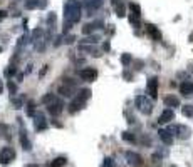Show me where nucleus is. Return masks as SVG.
I'll return each instance as SVG.
<instances>
[{
    "label": "nucleus",
    "mask_w": 193,
    "mask_h": 167,
    "mask_svg": "<svg viewBox=\"0 0 193 167\" xmlns=\"http://www.w3.org/2000/svg\"><path fill=\"white\" fill-rule=\"evenodd\" d=\"M81 18V3L77 0H67L64 3V20L67 23H76Z\"/></svg>",
    "instance_id": "f257e3e1"
},
{
    "label": "nucleus",
    "mask_w": 193,
    "mask_h": 167,
    "mask_svg": "<svg viewBox=\"0 0 193 167\" xmlns=\"http://www.w3.org/2000/svg\"><path fill=\"white\" fill-rule=\"evenodd\" d=\"M134 105H136L138 110L144 115H149L153 112V102L149 100L146 95H138L136 99H134Z\"/></svg>",
    "instance_id": "f03ea898"
},
{
    "label": "nucleus",
    "mask_w": 193,
    "mask_h": 167,
    "mask_svg": "<svg viewBox=\"0 0 193 167\" xmlns=\"http://www.w3.org/2000/svg\"><path fill=\"white\" fill-rule=\"evenodd\" d=\"M13 159H15V150H13L12 147H3V149L0 150V164L2 165L10 164Z\"/></svg>",
    "instance_id": "7ed1b4c3"
},
{
    "label": "nucleus",
    "mask_w": 193,
    "mask_h": 167,
    "mask_svg": "<svg viewBox=\"0 0 193 167\" xmlns=\"http://www.w3.org/2000/svg\"><path fill=\"white\" fill-rule=\"evenodd\" d=\"M77 75H79L81 80L93 82V80H96V78H98V70H96V68H91V67H88V68H81V70L77 72Z\"/></svg>",
    "instance_id": "20e7f679"
},
{
    "label": "nucleus",
    "mask_w": 193,
    "mask_h": 167,
    "mask_svg": "<svg viewBox=\"0 0 193 167\" xmlns=\"http://www.w3.org/2000/svg\"><path fill=\"white\" fill-rule=\"evenodd\" d=\"M168 130L171 132L173 135H176L178 139H188L191 134V130L188 129L186 125H175V127H168Z\"/></svg>",
    "instance_id": "39448f33"
},
{
    "label": "nucleus",
    "mask_w": 193,
    "mask_h": 167,
    "mask_svg": "<svg viewBox=\"0 0 193 167\" xmlns=\"http://www.w3.org/2000/svg\"><path fill=\"white\" fill-rule=\"evenodd\" d=\"M34 127H35L37 132H42L49 127V122L46 120V115L42 114V112H37V114L34 115Z\"/></svg>",
    "instance_id": "423d86ee"
},
{
    "label": "nucleus",
    "mask_w": 193,
    "mask_h": 167,
    "mask_svg": "<svg viewBox=\"0 0 193 167\" xmlns=\"http://www.w3.org/2000/svg\"><path fill=\"white\" fill-rule=\"evenodd\" d=\"M103 3H104V0H83V5L86 8V12H88V15L94 13L96 10H99L103 7Z\"/></svg>",
    "instance_id": "0eeeda50"
},
{
    "label": "nucleus",
    "mask_w": 193,
    "mask_h": 167,
    "mask_svg": "<svg viewBox=\"0 0 193 167\" xmlns=\"http://www.w3.org/2000/svg\"><path fill=\"white\" fill-rule=\"evenodd\" d=\"M59 94L62 97H72L76 94V82H64L59 87Z\"/></svg>",
    "instance_id": "6e6552de"
},
{
    "label": "nucleus",
    "mask_w": 193,
    "mask_h": 167,
    "mask_svg": "<svg viewBox=\"0 0 193 167\" xmlns=\"http://www.w3.org/2000/svg\"><path fill=\"white\" fill-rule=\"evenodd\" d=\"M124 157H126V160H128L129 165H133V167H141L143 165V157L139 154H136V152L128 150L126 154H124Z\"/></svg>",
    "instance_id": "1a4fd4ad"
},
{
    "label": "nucleus",
    "mask_w": 193,
    "mask_h": 167,
    "mask_svg": "<svg viewBox=\"0 0 193 167\" xmlns=\"http://www.w3.org/2000/svg\"><path fill=\"white\" fill-rule=\"evenodd\" d=\"M19 120V125H20V144H22V149L29 152L32 149V144H30V140H29V137H27V130H25V127H22V119H17Z\"/></svg>",
    "instance_id": "9d476101"
},
{
    "label": "nucleus",
    "mask_w": 193,
    "mask_h": 167,
    "mask_svg": "<svg viewBox=\"0 0 193 167\" xmlns=\"http://www.w3.org/2000/svg\"><path fill=\"white\" fill-rule=\"evenodd\" d=\"M146 89H148L149 97H151V99H156L158 97V77H149Z\"/></svg>",
    "instance_id": "9b49d317"
},
{
    "label": "nucleus",
    "mask_w": 193,
    "mask_h": 167,
    "mask_svg": "<svg viewBox=\"0 0 193 167\" xmlns=\"http://www.w3.org/2000/svg\"><path fill=\"white\" fill-rule=\"evenodd\" d=\"M47 110H49V114L51 115H54V117H57V115H61L62 114V110H64V104L57 99L56 102H52V104H49L47 105Z\"/></svg>",
    "instance_id": "f8f14e48"
},
{
    "label": "nucleus",
    "mask_w": 193,
    "mask_h": 167,
    "mask_svg": "<svg viewBox=\"0 0 193 167\" xmlns=\"http://www.w3.org/2000/svg\"><path fill=\"white\" fill-rule=\"evenodd\" d=\"M84 105H86V100H83L81 97H76L69 105V112L71 114H76V112H79L81 109H84Z\"/></svg>",
    "instance_id": "ddd939ff"
},
{
    "label": "nucleus",
    "mask_w": 193,
    "mask_h": 167,
    "mask_svg": "<svg viewBox=\"0 0 193 167\" xmlns=\"http://www.w3.org/2000/svg\"><path fill=\"white\" fill-rule=\"evenodd\" d=\"M144 27H146V32H148V35L151 37L153 40H156V42H160V40H161V32L158 30V28L153 25V23H146V25H144Z\"/></svg>",
    "instance_id": "4468645a"
},
{
    "label": "nucleus",
    "mask_w": 193,
    "mask_h": 167,
    "mask_svg": "<svg viewBox=\"0 0 193 167\" xmlns=\"http://www.w3.org/2000/svg\"><path fill=\"white\" fill-rule=\"evenodd\" d=\"M173 119H175V112H173V109H165L161 112L158 122H160V124H168V122H171Z\"/></svg>",
    "instance_id": "2eb2a0df"
},
{
    "label": "nucleus",
    "mask_w": 193,
    "mask_h": 167,
    "mask_svg": "<svg viewBox=\"0 0 193 167\" xmlns=\"http://www.w3.org/2000/svg\"><path fill=\"white\" fill-rule=\"evenodd\" d=\"M158 135H160V139L165 142L166 145H170L173 142V134L168 129H160V130H158Z\"/></svg>",
    "instance_id": "dca6fc26"
},
{
    "label": "nucleus",
    "mask_w": 193,
    "mask_h": 167,
    "mask_svg": "<svg viewBox=\"0 0 193 167\" xmlns=\"http://www.w3.org/2000/svg\"><path fill=\"white\" fill-rule=\"evenodd\" d=\"M98 27H103V22H89L83 27V33L84 35H89V33H93Z\"/></svg>",
    "instance_id": "f3484780"
},
{
    "label": "nucleus",
    "mask_w": 193,
    "mask_h": 167,
    "mask_svg": "<svg viewBox=\"0 0 193 167\" xmlns=\"http://www.w3.org/2000/svg\"><path fill=\"white\" fill-rule=\"evenodd\" d=\"M165 105L166 107H180V99L176 95H166L165 97Z\"/></svg>",
    "instance_id": "a211bd4d"
},
{
    "label": "nucleus",
    "mask_w": 193,
    "mask_h": 167,
    "mask_svg": "<svg viewBox=\"0 0 193 167\" xmlns=\"http://www.w3.org/2000/svg\"><path fill=\"white\" fill-rule=\"evenodd\" d=\"M180 92H181L183 95L193 94V84H191V82H183L181 85H180Z\"/></svg>",
    "instance_id": "6ab92c4d"
},
{
    "label": "nucleus",
    "mask_w": 193,
    "mask_h": 167,
    "mask_svg": "<svg viewBox=\"0 0 193 167\" xmlns=\"http://www.w3.org/2000/svg\"><path fill=\"white\" fill-rule=\"evenodd\" d=\"M44 30H42V28H35V30L32 32V40L34 42H37V40H44ZM47 40V38H46Z\"/></svg>",
    "instance_id": "aec40b11"
},
{
    "label": "nucleus",
    "mask_w": 193,
    "mask_h": 167,
    "mask_svg": "<svg viewBox=\"0 0 193 167\" xmlns=\"http://www.w3.org/2000/svg\"><path fill=\"white\" fill-rule=\"evenodd\" d=\"M114 12H116V15L118 17H124L126 15V7H124V3H118V5H114Z\"/></svg>",
    "instance_id": "412c9836"
},
{
    "label": "nucleus",
    "mask_w": 193,
    "mask_h": 167,
    "mask_svg": "<svg viewBox=\"0 0 193 167\" xmlns=\"http://www.w3.org/2000/svg\"><path fill=\"white\" fill-rule=\"evenodd\" d=\"M66 162H67L66 157H56V159L51 162V167H64Z\"/></svg>",
    "instance_id": "4be33fe9"
},
{
    "label": "nucleus",
    "mask_w": 193,
    "mask_h": 167,
    "mask_svg": "<svg viewBox=\"0 0 193 167\" xmlns=\"http://www.w3.org/2000/svg\"><path fill=\"white\" fill-rule=\"evenodd\" d=\"M81 50H83V52H88V53H93V55L94 57H98L99 55V53H98V50H96V48L94 47H91V45H84V43H81Z\"/></svg>",
    "instance_id": "5701e85b"
},
{
    "label": "nucleus",
    "mask_w": 193,
    "mask_h": 167,
    "mask_svg": "<svg viewBox=\"0 0 193 167\" xmlns=\"http://www.w3.org/2000/svg\"><path fill=\"white\" fill-rule=\"evenodd\" d=\"M129 8H131V15L133 17H141V8H139V5H138V3H129Z\"/></svg>",
    "instance_id": "b1692460"
},
{
    "label": "nucleus",
    "mask_w": 193,
    "mask_h": 167,
    "mask_svg": "<svg viewBox=\"0 0 193 167\" xmlns=\"http://www.w3.org/2000/svg\"><path fill=\"white\" fill-rule=\"evenodd\" d=\"M57 100V97L54 94H46L44 97H42V104H46V105H49L52 104V102H56Z\"/></svg>",
    "instance_id": "393cba45"
},
{
    "label": "nucleus",
    "mask_w": 193,
    "mask_h": 167,
    "mask_svg": "<svg viewBox=\"0 0 193 167\" xmlns=\"http://www.w3.org/2000/svg\"><path fill=\"white\" fill-rule=\"evenodd\" d=\"M91 94H93V92H91V89H81V90H79V94H77V97H81L83 100L88 102V99L91 97Z\"/></svg>",
    "instance_id": "a878e982"
},
{
    "label": "nucleus",
    "mask_w": 193,
    "mask_h": 167,
    "mask_svg": "<svg viewBox=\"0 0 193 167\" xmlns=\"http://www.w3.org/2000/svg\"><path fill=\"white\" fill-rule=\"evenodd\" d=\"M27 115H30V117L35 115V102H34V100L27 102Z\"/></svg>",
    "instance_id": "bb28decb"
},
{
    "label": "nucleus",
    "mask_w": 193,
    "mask_h": 167,
    "mask_svg": "<svg viewBox=\"0 0 193 167\" xmlns=\"http://www.w3.org/2000/svg\"><path fill=\"white\" fill-rule=\"evenodd\" d=\"M98 40H99V37H98V35H89V37H86L84 40H81V43H89V45L93 43V45H94V43L98 42Z\"/></svg>",
    "instance_id": "cd10ccee"
},
{
    "label": "nucleus",
    "mask_w": 193,
    "mask_h": 167,
    "mask_svg": "<svg viewBox=\"0 0 193 167\" xmlns=\"http://www.w3.org/2000/svg\"><path fill=\"white\" fill-rule=\"evenodd\" d=\"M181 112L185 117H193V105H183Z\"/></svg>",
    "instance_id": "c85d7f7f"
},
{
    "label": "nucleus",
    "mask_w": 193,
    "mask_h": 167,
    "mask_svg": "<svg viewBox=\"0 0 193 167\" xmlns=\"http://www.w3.org/2000/svg\"><path fill=\"white\" fill-rule=\"evenodd\" d=\"M39 2H40V0H27V2H25V8H29V10L37 8L39 7Z\"/></svg>",
    "instance_id": "c756f323"
},
{
    "label": "nucleus",
    "mask_w": 193,
    "mask_h": 167,
    "mask_svg": "<svg viewBox=\"0 0 193 167\" xmlns=\"http://www.w3.org/2000/svg\"><path fill=\"white\" fill-rule=\"evenodd\" d=\"M56 20H57V18H56V13H52V12H51L49 15H47V25H49V27L52 28V27L56 25Z\"/></svg>",
    "instance_id": "7c9ffc66"
},
{
    "label": "nucleus",
    "mask_w": 193,
    "mask_h": 167,
    "mask_svg": "<svg viewBox=\"0 0 193 167\" xmlns=\"http://www.w3.org/2000/svg\"><path fill=\"white\" fill-rule=\"evenodd\" d=\"M131 60H133L131 53H123V55H121V63H123V65H129Z\"/></svg>",
    "instance_id": "2f4dec72"
},
{
    "label": "nucleus",
    "mask_w": 193,
    "mask_h": 167,
    "mask_svg": "<svg viewBox=\"0 0 193 167\" xmlns=\"http://www.w3.org/2000/svg\"><path fill=\"white\" fill-rule=\"evenodd\" d=\"M27 43H29V37H27V35H22L20 38H19V42H17V47H19V48H20V47H25Z\"/></svg>",
    "instance_id": "473e14b6"
},
{
    "label": "nucleus",
    "mask_w": 193,
    "mask_h": 167,
    "mask_svg": "<svg viewBox=\"0 0 193 167\" xmlns=\"http://www.w3.org/2000/svg\"><path fill=\"white\" fill-rule=\"evenodd\" d=\"M15 73H17V68L13 67V65H10L8 68H5V75H7V77H13Z\"/></svg>",
    "instance_id": "72a5a7b5"
},
{
    "label": "nucleus",
    "mask_w": 193,
    "mask_h": 167,
    "mask_svg": "<svg viewBox=\"0 0 193 167\" xmlns=\"http://www.w3.org/2000/svg\"><path fill=\"white\" fill-rule=\"evenodd\" d=\"M12 104L15 109H22V105H24V97L22 99H12Z\"/></svg>",
    "instance_id": "f704fd0d"
},
{
    "label": "nucleus",
    "mask_w": 193,
    "mask_h": 167,
    "mask_svg": "<svg viewBox=\"0 0 193 167\" xmlns=\"http://www.w3.org/2000/svg\"><path fill=\"white\" fill-rule=\"evenodd\" d=\"M123 139H124V140H128V142H134V140H136L131 132H123Z\"/></svg>",
    "instance_id": "c9c22d12"
},
{
    "label": "nucleus",
    "mask_w": 193,
    "mask_h": 167,
    "mask_svg": "<svg viewBox=\"0 0 193 167\" xmlns=\"http://www.w3.org/2000/svg\"><path fill=\"white\" fill-rule=\"evenodd\" d=\"M103 167H114V160L111 157H106L104 162H103Z\"/></svg>",
    "instance_id": "e433bc0d"
},
{
    "label": "nucleus",
    "mask_w": 193,
    "mask_h": 167,
    "mask_svg": "<svg viewBox=\"0 0 193 167\" xmlns=\"http://www.w3.org/2000/svg\"><path fill=\"white\" fill-rule=\"evenodd\" d=\"M8 90H10V94L12 95H15V92H17V85L13 84L12 80H8Z\"/></svg>",
    "instance_id": "4c0bfd02"
},
{
    "label": "nucleus",
    "mask_w": 193,
    "mask_h": 167,
    "mask_svg": "<svg viewBox=\"0 0 193 167\" xmlns=\"http://www.w3.org/2000/svg\"><path fill=\"white\" fill-rule=\"evenodd\" d=\"M74 40H76V35H64V43H67V45H71Z\"/></svg>",
    "instance_id": "58836bf2"
},
{
    "label": "nucleus",
    "mask_w": 193,
    "mask_h": 167,
    "mask_svg": "<svg viewBox=\"0 0 193 167\" xmlns=\"http://www.w3.org/2000/svg\"><path fill=\"white\" fill-rule=\"evenodd\" d=\"M151 160H153V164H160V162H161V154H153Z\"/></svg>",
    "instance_id": "ea45409f"
},
{
    "label": "nucleus",
    "mask_w": 193,
    "mask_h": 167,
    "mask_svg": "<svg viewBox=\"0 0 193 167\" xmlns=\"http://www.w3.org/2000/svg\"><path fill=\"white\" fill-rule=\"evenodd\" d=\"M123 77H124V78H126V80H133V75H131V73H129L128 70H126V72H124V73H123Z\"/></svg>",
    "instance_id": "a19ab883"
},
{
    "label": "nucleus",
    "mask_w": 193,
    "mask_h": 167,
    "mask_svg": "<svg viewBox=\"0 0 193 167\" xmlns=\"http://www.w3.org/2000/svg\"><path fill=\"white\" fill-rule=\"evenodd\" d=\"M46 5H47V0H40L39 2V8H46Z\"/></svg>",
    "instance_id": "79ce46f5"
},
{
    "label": "nucleus",
    "mask_w": 193,
    "mask_h": 167,
    "mask_svg": "<svg viewBox=\"0 0 193 167\" xmlns=\"http://www.w3.org/2000/svg\"><path fill=\"white\" fill-rule=\"evenodd\" d=\"M5 17H7V12L5 10H0V20H3Z\"/></svg>",
    "instance_id": "37998d69"
},
{
    "label": "nucleus",
    "mask_w": 193,
    "mask_h": 167,
    "mask_svg": "<svg viewBox=\"0 0 193 167\" xmlns=\"http://www.w3.org/2000/svg\"><path fill=\"white\" fill-rule=\"evenodd\" d=\"M47 68H49V65H44V67H42V70H40V77H42V75H44V73L47 72Z\"/></svg>",
    "instance_id": "c03bdc74"
},
{
    "label": "nucleus",
    "mask_w": 193,
    "mask_h": 167,
    "mask_svg": "<svg viewBox=\"0 0 193 167\" xmlns=\"http://www.w3.org/2000/svg\"><path fill=\"white\" fill-rule=\"evenodd\" d=\"M103 48H104V50H109V48H111V45H109V42H104V45H103Z\"/></svg>",
    "instance_id": "a18cd8bd"
},
{
    "label": "nucleus",
    "mask_w": 193,
    "mask_h": 167,
    "mask_svg": "<svg viewBox=\"0 0 193 167\" xmlns=\"http://www.w3.org/2000/svg\"><path fill=\"white\" fill-rule=\"evenodd\" d=\"M141 65H143V62L141 60H136V68H141Z\"/></svg>",
    "instance_id": "49530a36"
},
{
    "label": "nucleus",
    "mask_w": 193,
    "mask_h": 167,
    "mask_svg": "<svg viewBox=\"0 0 193 167\" xmlns=\"http://www.w3.org/2000/svg\"><path fill=\"white\" fill-rule=\"evenodd\" d=\"M113 2V5H118V3H121V0H111Z\"/></svg>",
    "instance_id": "de8ad7c7"
},
{
    "label": "nucleus",
    "mask_w": 193,
    "mask_h": 167,
    "mask_svg": "<svg viewBox=\"0 0 193 167\" xmlns=\"http://www.w3.org/2000/svg\"><path fill=\"white\" fill-rule=\"evenodd\" d=\"M2 92H3V82L0 80V94H2Z\"/></svg>",
    "instance_id": "09e8293b"
},
{
    "label": "nucleus",
    "mask_w": 193,
    "mask_h": 167,
    "mask_svg": "<svg viewBox=\"0 0 193 167\" xmlns=\"http://www.w3.org/2000/svg\"><path fill=\"white\" fill-rule=\"evenodd\" d=\"M29 167H37V165H29Z\"/></svg>",
    "instance_id": "8fccbe9b"
},
{
    "label": "nucleus",
    "mask_w": 193,
    "mask_h": 167,
    "mask_svg": "<svg viewBox=\"0 0 193 167\" xmlns=\"http://www.w3.org/2000/svg\"><path fill=\"white\" fill-rule=\"evenodd\" d=\"M0 52H2V47H0Z\"/></svg>",
    "instance_id": "3c124183"
},
{
    "label": "nucleus",
    "mask_w": 193,
    "mask_h": 167,
    "mask_svg": "<svg viewBox=\"0 0 193 167\" xmlns=\"http://www.w3.org/2000/svg\"><path fill=\"white\" fill-rule=\"evenodd\" d=\"M47 167H51V164H49V165H47Z\"/></svg>",
    "instance_id": "603ef678"
},
{
    "label": "nucleus",
    "mask_w": 193,
    "mask_h": 167,
    "mask_svg": "<svg viewBox=\"0 0 193 167\" xmlns=\"http://www.w3.org/2000/svg\"><path fill=\"white\" fill-rule=\"evenodd\" d=\"M171 167H175V165H171Z\"/></svg>",
    "instance_id": "864d4df0"
}]
</instances>
